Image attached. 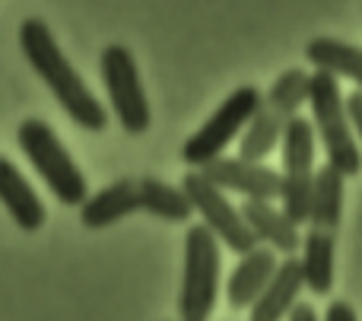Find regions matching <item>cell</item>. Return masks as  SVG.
<instances>
[{"label":"cell","mask_w":362,"mask_h":321,"mask_svg":"<svg viewBox=\"0 0 362 321\" xmlns=\"http://www.w3.org/2000/svg\"><path fill=\"white\" fill-rule=\"evenodd\" d=\"M19 48H23L29 67L42 76V83L51 89V95L70 115L74 124H80L83 131H105L108 124L105 108L93 95V89L86 86V80L74 70V64L67 61V54L61 51L54 32L48 29L45 19L38 16L23 19V25H19Z\"/></svg>","instance_id":"6da1fadb"},{"label":"cell","mask_w":362,"mask_h":321,"mask_svg":"<svg viewBox=\"0 0 362 321\" xmlns=\"http://www.w3.org/2000/svg\"><path fill=\"white\" fill-rule=\"evenodd\" d=\"M16 144L64 207H80L89 197L86 175L80 172V165L74 163V156L67 153V146L61 144V137L54 134V127L48 121L25 118L16 131Z\"/></svg>","instance_id":"7a4b0ae2"},{"label":"cell","mask_w":362,"mask_h":321,"mask_svg":"<svg viewBox=\"0 0 362 321\" xmlns=\"http://www.w3.org/2000/svg\"><path fill=\"white\" fill-rule=\"evenodd\" d=\"M308 108H312V127L318 144L325 146L327 163L344 175H359L362 172V150L353 137V127L346 121L344 93H340L337 76L325 70H312L308 83Z\"/></svg>","instance_id":"3957f363"},{"label":"cell","mask_w":362,"mask_h":321,"mask_svg":"<svg viewBox=\"0 0 362 321\" xmlns=\"http://www.w3.org/2000/svg\"><path fill=\"white\" fill-rule=\"evenodd\" d=\"M219 271L223 255L219 242L206 226H191L185 235V274H181L178 315L181 321H206L216 309L219 296Z\"/></svg>","instance_id":"277c9868"},{"label":"cell","mask_w":362,"mask_h":321,"mask_svg":"<svg viewBox=\"0 0 362 321\" xmlns=\"http://www.w3.org/2000/svg\"><path fill=\"white\" fill-rule=\"evenodd\" d=\"M261 108V89L257 86H238L219 102V108L185 140L181 146V159L194 169L213 163V159L226 156V146L235 137H242L245 124L255 118Z\"/></svg>","instance_id":"5b68a950"},{"label":"cell","mask_w":362,"mask_h":321,"mask_svg":"<svg viewBox=\"0 0 362 321\" xmlns=\"http://www.w3.org/2000/svg\"><path fill=\"white\" fill-rule=\"evenodd\" d=\"M99 70H102L108 102H112V112L121 121V127L127 134H146L153 115H150V99L144 93L134 54L124 45H108L99 57Z\"/></svg>","instance_id":"8992f818"},{"label":"cell","mask_w":362,"mask_h":321,"mask_svg":"<svg viewBox=\"0 0 362 321\" xmlns=\"http://www.w3.org/2000/svg\"><path fill=\"white\" fill-rule=\"evenodd\" d=\"M181 191L187 194L194 214L204 220L200 226L210 229L213 239H216L219 245H226L235 255H245V252H251V248H257L255 235H251L248 223L242 220L238 207L226 197V191H219L216 185H210L197 169L187 172V175L181 178Z\"/></svg>","instance_id":"52a82bcc"},{"label":"cell","mask_w":362,"mask_h":321,"mask_svg":"<svg viewBox=\"0 0 362 321\" xmlns=\"http://www.w3.org/2000/svg\"><path fill=\"white\" fill-rule=\"evenodd\" d=\"M200 175L219 191L245 194V201H274L280 194V172L264 163H248L238 156H219L200 165Z\"/></svg>","instance_id":"ba28073f"},{"label":"cell","mask_w":362,"mask_h":321,"mask_svg":"<svg viewBox=\"0 0 362 321\" xmlns=\"http://www.w3.org/2000/svg\"><path fill=\"white\" fill-rule=\"evenodd\" d=\"M242 220L248 223L251 235H255L257 245L270 248L274 255H283V258H293L302 248V235L299 226L293 220H286L283 210L274 207V201H245L238 207Z\"/></svg>","instance_id":"9c48e42d"},{"label":"cell","mask_w":362,"mask_h":321,"mask_svg":"<svg viewBox=\"0 0 362 321\" xmlns=\"http://www.w3.org/2000/svg\"><path fill=\"white\" fill-rule=\"evenodd\" d=\"M302 267L299 258H283L276 264L274 277L267 280V286L261 290V296L251 303V321H283L293 312V305L299 303L302 293Z\"/></svg>","instance_id":"30bf717a"},{"label":"cell","mask_w":362,"mask_h":321,"mask_svg":"<svg viewBox=\"0 0 362 321\" xmlns=\"http://www.w3.org/2000/svg\"><path fill=\"white\" fill-rule=\"evenodd\" d=\"M276 264H280L276 255L264 245L245 252L242 258H238V264L232 267L229 284H226V299H229L232 309H251V303L261 296L267 280L274 277Z\"/></svg>","instance_id":"8fae6325"},{"label":"cell","mask_w":362,"mask_h":321,"mask_svg":"<svg viewBox=\"0 0 362 321\" xmlns=\"http://www.w3.org/2000/svg\"><path fill=\"white\" fill-rule=\"evenodd\" d=\"M0 204L13 216V223L19 229H25V233L42 229L45 216H48L42 197L35 194V188L25 182V175L16 169V163H10L6 156H0Z\"/></svg>","instance_id":"7c38bea8"},{"label":"cell","mask_w":362,"mask_h":321,"mask_svg":"<svg viewBox=\"0 0 362 321\" xmlns=\"http://www.w3.org/2000/svg\"><path fill=\"white\" fill-rule=\"evenodd\" d=\"M137 210H140L137 182L121 178V182H112L108 188L95 191L80 204V223L86 229H105L115 226L118 220H124V216L137 214Z\"/></svg>","instance_id":"4fadbf2b"},{"label":"cell","mask_w":362,"mask_h":321,"mask_svg":"<svg viewBox=\"0 0 362 321\" xmlns=\"http://www.w3.org/2000/svg\"><path fill=\"white\" fill-rule=\"evenodd\" d=\"M346 175L337 172L331 163L325 169H315L312 178V207H308V226L334 233L344 216V194H346Z\"/></svg>","instance_id":"5bb4252c"},{"label":"cell","mask_w":362,"mask_h":321,"mask_svg":"<svg viewBox=\"0 0 362 321\" xmlns=\"http://www.w3.org/2000/svg\"><path fill=\"white\" fill-rule=\"evenodd\" d=\"M302 284L315 296H327L334 290V233L325 229H308L302 239Z\"/></svg>","instance_id":"9a60e30c"},{"label":"cell","mask_w":362,"mask_h":321,"mask_svg":"<svg viewBox=\"0 0 362 321\" xmlns=\"http://www.w3.org/2000/svg\"><path fill=\"white\" fill-rule=\"evenodd\" d=\"M305 57L315 70H325L331 76L353 80L362 89V48L340 38H312L305 48Z\"/></svg>","instance_id":"2e32d148"},{"label":"cell","mask_w":362,"mask_h":321,"mask_svg":"<svg viewBox=\"0 0 362 321\" xmlns=\"http://www.w3.org/2000/svg\"><path fill=\"white\" fill-rule=\"evenodd\" d=\"M315 150H318V137L308 118L293 115L283 124L280 153H283V172L280 175H315Z\"/></svg>","instance_id":"e0dca14e"},{"label":"cell","mask_w":362,"mask_h":321,"mask_svg":"<svg viewBox=\"0 0 362 321\" xmlns=\"http://www.w3.org/2000/svg\"><path fill=\"white\" fill-rule=\"evenodd\" d=\"M137 197H140V210L156 220L165 223H187L194 216V207L187 201V194L175 185L163 182V178H140L137 182Z\"/></svg>","instance_id":"ac0fdd59"},{"label":"cell","mask_w":362,"mask_h":321,"mask_svg":"<svg viewBox=\"0 0 362 321\" xmlns=\"http://www.w3.org/2000/svg\"><path fill=\"white\" fill-rule=\"evenodd\" d=\"M283 124L286 118L274 115L270 108H257L255 118L245 124L242 137H238V159H248V163H264L270 153L280 146L283 137Z\"/></svg>","instance_id":"d6986e66"},{"label":"cell","mask_w":362,"mask_h":321,"mask_svg":"<svg viewBox=\"0 0 362 321\" xmlns=\"http://www.w3.org/2000/svg\"><path fill=\"white\" fill-rule=\"evenodd\" d=\"M308 83H312V74L302 67H289L270 83V89L261 95V105L270 108L280 118H293L299 115L302 105H308Z\"/></svg>","instance_id":"ffe728a7"},{"label":"cell","mask_w":362,"mask_h":321,"mask_svg":"<svg viewBox=\"0 0 362 321\" xmlns=\"http://www.w3.org/2000/svg\"><path fill=\"white\" fill-rule=\"evenodd\" d=\"M312 178L315 175H280V204L286 220L296 226L308 223V207H312Z\"/></svg>","instance_id":"44dd1931"},{"label":"cell","mask_w":362,"mask_h":321,"mask_svg":"<svg viewBox=\"0 0 362 321\" xmlns=\"http://www.w3.org/2000/svg\"><path fill=\"white\" fill-rule=\"evenodd\" d=\"M344 108H346V121L353 127V137H359L362 144V89H353L350 95H344Z\"/></svg>","instance_id":"7402d4cb"},{"label":"cell","mask_w":362,"mask_h":321,"mask_svg":"<svg viewBox=\"0 0 362 321\" xmlns=\"http://www.w3.org/2000/svg\"><path fill=\"white\" fill-rule=\"evenodd\" d=\"M321 321H359V318H356V312H353L350 303L337 299V303L327 305V312H325V318H321Z\"/></svg>","instance_id":"603a6c76"},{"label":"cell","mask_w":362,"mask_h":321,"mask_svg":"<svg viewBox=\"0 0 362 321\" xmlns=\"http://www.w3.org/2000/svg\"><path fill=\"white\" fill-rule=\"evenodd\" d=\"M286 318H289V321H321L318 312H315V305H308V303H296L293 312H289Z\"/></svg>","instance_id":"cb8c5ba5"}]
</instances>
